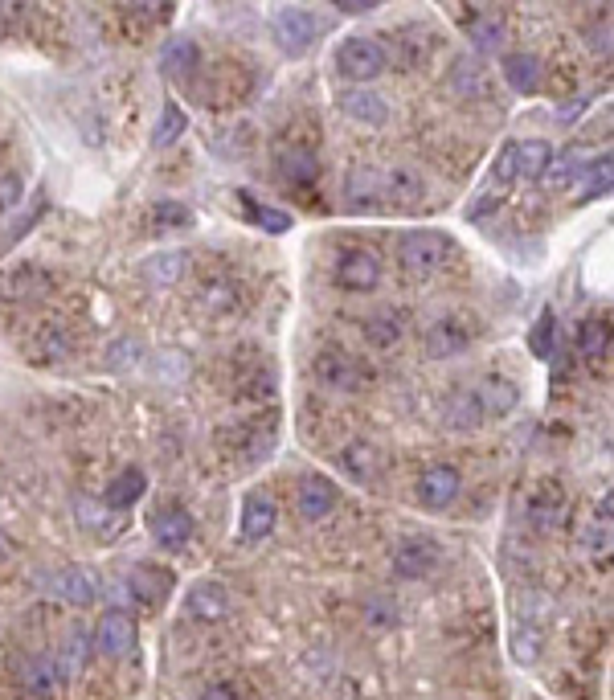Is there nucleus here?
<instances>
[{
    "label": "nucleus",
    "instance_id": "obj_10",
    "mask_svg": "<svg viewBox=\"0 0 614 700\" xmlns=\"http://www.w3.org/2000/svg\"><path fill=\"white\" fill-rule=\"evenodd\" d=\"M25 353L33 365H62L74 357V336L62 324H37L33 336L25 340Z\"/></svg>",
    "mask_w": 614,
    "mask_h": 700
},
{
    "label": "nucleus",
    "instance_id": "obj_31",
    "mask_svg": "<svg viewBox=\"0 0 614 700\" xmlns=\"http://www.w3.org/2000/svg\"><path fill=\"white\" fill-rule=\"evenodd\" d=\"M447 426L455 430H479L484 426V406H479L475 389H455L447 402Z\"/></svg>",
    "mask_w": 614,
    "mask_h": 700
},
{
    "label": "nucleus",
    "instance_id": "obj_37",
    "mask_svg": "<svg viewBox=\"0 0 614 700\" xmlns=\"http://www.w3.org/2000/svg\"><path fill=\"white\" fill-rule=\"evenodd\" d=\"M54 287V279L46 275V271H41V267H21L13 279H9V295L13 299H37V295H46Z\"/></svg>",
    "mask_w": 614,
    "mask_h": 700
},
{
    "label": "nucleus",
    "instance_id": "obj_27",
    "mask_svg": "<svg viewBox=\"0 0 614 700\" xmlns=\"http://www.w3.org/2000/svg\"><path fill=\"white\" fill-rule=\"evenodd\" d=\"M238 299H242V287H238L234 279H226V275H213V279L201 283V308L213 312V316L234 312Z\"/></svg>",
    "mask_w": 614,
    "mask_h": 700
},
{
    "label": "nucleus",
    "instance_id": "obj_14",
    "mask_svg": "<svg viewBox=\"0 0 614 700\" xmlns=\"http://www.w3.org/2000/svg\"><path fill=\"white\" fill-rule=\"evenodd\" d=\"M185 615L197 623H222L230 615V594L217 582H197L185 598Z\"/></svg>",
    "mask_w": 614,
    "mask_h": 700
},
{
    "label": "nucleus",
    "instance_id": "obj_42",
    "mask_svg": "<svg viewBox=\"0 0 614 700\" xmlns=\"http://www.w3.org/2000/svg\"><path fill=\"white\" fill-rule=\"evenodd\" d=\"M398 606H393L385 594H373L369 602H365V623L369 627H377V631H389V627H398Z\"/></svg>",
    "mask_w": 614,
    "mask_h": 700
},
{
    "label": "nucleus",
    "instance_id": "obj_23",
    "mask_svg": "<svg viewBox=\"0 0 614 700\" xmlns=\"http://www.w3.org/2000/svg\"><path fill=\"white\" fill-rule=\"evenodd\" d=\"M361 332H365V340L373 348H393V344H402V336H406V316L398 308H381V312H373L365 320Z\"/></svg>",
    "mask_w": 614,
    "mask_h": 700
},
{
    "label": "nucleus",
    "instance_id": "obj_12",
    "mask_svg": "<svg viewBox=\"0 0 614 700\" xmlns=\"http://www.w3.org/2000/svg\"><path fill=\"white\" fill-rule=\"evenodd\" d=\"M569 520V496L557 484H537L529 492V524L541 533H553Z\"/></svg>",
    "mask_w": 614,
    "mask_h": 700
},
{
    "label": "nucleus",
    "instance_id": "obj_41",
    "mask_svg": "<svg viewBox=\"0 0 614 700\" xmlns=\"http://www.w3.org/2000/svg\"><path fill=\"white\" fill-rule=\"evenodd\" d=\"M238 197H242V205L250 209V217H254L258 226H267L271 234H283V230H291V217H287L283 209H271V205H258V201H254L250 193H238Z\"/></svg>",
    "mask_w": 614,
    "mask_h": 700
},
{
    "label": "nucleus",
    "instance_id": "obj_25",
    "mask_svg": "<svg viewBox=\"0 0 614 700\" xmlns=\"http://www.w3.org/2000/svg\"><path fill=\"white\" fill-rule=\"evenodd\" d=\"M275 529V500L271 496H246V508H242V537L246 541H262L271 537Z\"/></svg>",
    "mask_w": 614,
    "mask_h": 700
},
{
    "label": "nucleus",
    "instance_id": "obj_22",
    "mask_svg": "<svg viewBox=\"0 0 614 700\" xmlns=\"http://www.w3.org/2000/svg\"><path fill=\"white\" fill-rule=\"evenodd\" d=\"M475 398H479V406H484V418H504V414L516 410L520 389L508 377H488L484 385L475 389Z\"/></svg>",
    "mask_w": 614,
    "mask_h": 700
},
{
    "label": "nucleus",
    "instance_id": "obj_11",
    "mask_svg": "<svg viewBox=\"0 0 614 700\" xmlns=\"http://www.w3.org/2000/svg\"><path fill=\"white\" fill-rule=\"evenodd\" d=\"M136 643H140V631H136V619L127 615V610H107V615L99 619V627H95V647L103 651V655H131L136 651Z\"/></svg>",
    "mask_w": 614,
    "mask_h": 700
},
{
    "label": "nucleus",
    "instance_id": "obj_3",
    "mask_svg": "<svg viewBox=\"0 0 614 700\" xmlns=\"http://www.w3.org/2000/svg\"><path fill=\"white\" fill-rule=\"evenodd\" d=\"M332 66L340 78L348 82H373L377 74L389 70V58H385V41H373V37H344L336 54H332Z\"/></svg>",
    "mask_w": 614,
    "mask_h": 700
},
{
    "label": "nucleus",
    "instance_id": "obj_43",
    "mask_svg": "<svg viewBox=\"0 0 614 700\" xmlns=\"http://www.w3.org/2000/svg\"><path fill=\"white\" fill-rule=\"evenodd\" d=\"M553 340H557V320H553V312H545V316L537 320L533 336H529L533 357H537V361H549V357H553Z\"/></svg>",
    "mask_w": 614,
    "mask_h": 700
},
{
    "label": "nucleus",
    "instance_id": "obj_29",
    "mask_svg": "<svg viewBox=\"0 0 614 700\" xmlns=\"http://www.w3.org/2000/svg\"><path fill=\"white\" fill-rule=\"evenodd\" d=\"M164 66H168V74H177V78H193L201 70V46L193 37H172L164 46Z\"/></svg>",
    "mask_w": 614,
    "mask_h": 700
},
{
    "label": "nucleus",
    "instance_id": "obj_36",
    "mask_svg": "<svg viewBox=\"0 0 614 700\" xmlns=\"http://www.w3.org/2000/svg\"><path fill=\"white\" fill-rule=\"evenodd\" d=\"M582 168H590V164H582V152H569V156H561V160H549V168L541 172V181H545V189H565V185H574L578 177H582Z\"/></svg>",
    "mask_w": 614,
    "mask_h": 700
},
{
    "label": "nucleus",
    "instance_id": "obj_47",
    "mask_svg": "<svg viewBox=\"0 0 614 700\" xmlns=\"http://www.w3.org/2000/svg\"><path fill=\"white\" fill-rule=\"evenodd\" d=\"M512 647H516V660H520V664H533V660H537V651H541V635H533V639H529V631L520 627Z\"/></svg>",
    "mask_w": 614,
    "mask_h": 700
},
{
    "label": "nucleus",
    "instance_id": "obj_7",
    "mask_svg": "<svg viewBox=\"0 0 614 700\" xmlns=\"http://www.w3.org/2000/svg\"><path fill=\"white\" fill-rule=\"evenodd\" d=\"M438 565H443V545H438L434 537H406L398 549H393V570H398L406 582L430 578Z\"/></svg>",
    "mask_w": 614,
    "mask_h": 700
},
{
    "label": "nucleus",
    "instance_id": "obj_24",
    "mask_svg": "<svg viewBox=\"0 0 614 700\" xmlns=\"http://www.w3.org/2000/svg\"><path fill=\"white\" fill-rule=\"evenodd\" d=\"M344 197H348V205H357V209L377 205L381 201V168L357 164L353 172H348V181H344Z\"/></svg>",
    "mask_w": 614,
    "mask_h": 700
},
{
    "label": "nucleus",
    "instance_id": "obj_44",
    "mask_svg": "<svg viewBox=\"0 0 614 700\" xmlns=\"http://www.w3.org/2000/svg\"><path fill=\"white\" fill-rule=\"evenodd\" d=\"M193 222V209L189 205H177V201H164L152 209V226L156 230H168V226H189Z\"/></svg>",
    "mask_w": 614,
    "mask_h": 700
},
{
    "label": "nucleus",
    "instance_id": "obj_16",
    "mask_svg": "<svg viewBox=\"0 0 614 700\" xmlns=\"http://www.w3.org/2000/svg\"><path fill=\"white\" fill-rule=\"evenodd\" d=\"M152 537H156V545L168 549V553L185 549L189 537H193V516H189L185 508H164V512H156V516H152Z\"/></svg>",
    "mask_w": 614,
    "mask_h": 700
},
{
    "label": "nucleus",
    "instance_id": "obj_19",
    "mask_svg": "<svg viewBox=\"0 0 614 700\" xmlns=\"http://www.w3.org/2000/svg\"><path fill=\"white\" fill-rule=\"evenodd\" d=\"M336 99H340V111L353 123H365V127H385L389 123V107L373 91H340Z\"/></svg>",
    "mask_w": 614,
    "mask_h": 700
},
{
    "label": "nucleus",
    "instance_id": "obj_53",
    "mask_svg": "<svg viewBox=\"0 0 614 700\" xmlns=\"http://www.w3.org/2000/svg\"><path fill=\"white\" fill-rule=\"evenodd\" d=\"M0 549H5V537H0Z\"/></svg>",
    "mask_w": 614,
    "mask_h": 700
},
{
    "label": "nucleus",
    "instance_id": "obj_28",
    "mask_svg": "<svg viewBox=\"0 0 614 700\" xmlns=\"http://www.w3.org/2000/svg\"><path fill=\"white\" fill-rule=\"evenodd\" d=\"M340 471L353 479V484H369V479L377 475V451L369 443H348L340 455H336Z\"/></svg>",
    "mask_w": 614,
    "mask_h": 700
},
{
    "label": "nucleus",
    "instance_id": "obj_39",
    "mask_svg": "<svg viewBox=\"0 0 614 700\" xmlns=\"http://www.w3.org/2000/svg\"><path fill=\"white\" fill-rule=\"evenodd\" d=\"M148 279L152 283H160V287H168V283H177L181 275H185V254L181 250H172V254H156V258H148Z\"/></svg>",
    "mask_w": 614,
    "mask_h": 700
},
{
    "label": "nucleus",
    "instance_id": "obj_13",
    "mask_svg": "<svg viewBox=\"0 0 614 700\" xmlns=\"http://www.w3.org/2000/svg\"><path fill=\"white\" fill-rule=\"evenodd\" d=\"M471 348V328L463 320H434L426 328V357L430 361H451Z\"/></svg>",
    "mask_w": 614,
    "mask_h": 700
},
{
    "label": "nucleus",
    "instance_id": "obj_26",
    "mask_svg": "<svg viewBox=\"0 0 614 700\" xmlns=\"http://www.w3.org/2000/svg\"><path fill=\"white\" fill-rule=\"evenodd\" d=\"M144 488H148V479H144V471L140 467H127V471H119L111 484H107V496H103V504L107 508H115V512H123V508H131L140 496H144Z\"/></svg>",
    "mask_w": 614,
    "mask_h": 700
},
{
    "label": "nucleus",
    "instance_id": "obj_15",
    "mask_svg": "<svg viewBox=\"0 0 614 700\" xmlns=\"http://www.w3.org/2000/svg\"><path fill=\"white\" fill-rule=\"evenodd\" d=\"M127 594H131V602H140L144 610H152V606H160L164 598H168V590H172V574L168 570H156V565H140V570H131L127 574Z\"/></svg>",
    "mask_w": 614,
    "mask_h": 700
},
{
    "label": "nucleus",
    "instance_id": "obj_52",
    "mask_svg": "<svg viewBox=\"0 0 614 700\" xmlns=\"http://www.w3.org/2000/svg\"><path fill=\"white\" fill-rule=\"evenodd\" d=\"M242 688H234V684H209L205 688V696H238Z\"/></svg>",
    "mask_w": 614,
    "mask_h": 700
},
{
    "label": "nucleus",
    "instance_id": "obj_46",
    "mask_svg": "<svg viewBox=\"0 0 614 700\" xmlns=\"http://www.w3.org/2000/svg\"><path fill=\"white\" fill-rule=\"evenodd\" d=\"M21 201V177L17 172H0V213Z\"/></svg>",
    "mask_w": 614,
    "mask_h": 700
},
{
    "label": "nucleus",
    "instance_id": "obj_30",
    "mask_svg": "<svg viewBox=\"0 0 614 700\" xmlns=\"http://www.w3.org/2000/svg\"><path fill=\"white\" fill-rule=\"evenodd\" d=\"M422 181L410 168H381V201H422Z\"/></svg>",
    "mask_w": 614,
    "mask_h": 700
},
{
    "label": "nucleus",
    "instance_id": "obj_1",
    "mask_svg": "<svg viewBox=\"0 0 614 700\" xmlns=\"http://www.w3.org/2000/svg\"><path fill=\"white\" fill-rule=\"evenodd\" d=\"M275 443H279L275 418H250V422H238V426H230V430L217 434V447L226 451V459H234V463H242V467L262 463V459L275 451Z\"/></svg>",
    "mask_w": 614,
    "mask_h": 700
},
{
    "label": "nucleus",
    "instance_id": "obj_51",
    "mask_svg": "<svg viewBox=\"0 0 614 700\" xmlns=\"http://www.w3.org/2000/svg\"><path fill=\"white\" fill-rule=\"evenodd\" d=\"M606 189H610V160H602V172L586 185V197H602Z\"/></svg>",
    "mask_w": 614,
    "mask_h": 700
},
{
    "label": "nucleus",
    "instance_id": "obj_45",
    "mask_svg": "<svg viewBox=\"0 0 614 700\" xmlns=\"http://www.w3.org/2000/svg\"><path fill=\"white\" fill-rule=\"evenodd\" d=\"M181 131H185V111L168 103V107H164V115H160V131H156V144H160V148H168L172 140L181 136Z\"/></svg>",
    "mask_w": 614,
    "mask_h": 700
},
{
    "label": "nucleus",
    "instance_id": "obj_38",
    "mask_svg": "<svg viewBox=\"0 0 614 700\" xmlns=\"http://www.w3.org/2000/svg\"><path fill=\"white\" fill-rule=\"evenodd\" d=\"M578 348H582V357H590V361L606 357V348H610V324H606V320H586L582 332H578Z\"/></svg>",
    "mask_w": 614,
    "mask_h": 700
},
{
    "label": "nucleus",
    "instance_id": "obj_40",
    "mask_svg": "<svg viewBox=\"0 0 614 700\" xmlns=\"http://www.w3.org/2000/svg\"><path fill=\"white\" fill-rule=\"evenodd\" d=\"M74 512L82 516L86 529H95L99 537H115V533H119V520L107 512V504L99 508V504H91V500H78V504H74Z\"/></svg>",
    "mask_w": 614,
    "mask_h": 700
},
{
    "label": "nucleus",
    "instance_id": "obj_8",
    "mask_svg": "<svg viewBox=\"0 0 614 700\" xmlns=\"http://www.w3.org/2000/svg\"><path fill=\"white\" fill-rule=\"evenodd\" d=\"M320 29H324V21L316 13H307V9H283L275 17V41L283 46V54H291V58L312 50Z\"/></svg>",
    "mask_w": 614,
    "mask_h": 700
},
{
    "label": "nucleus",
    "instance_id": "obj_4",
    "mask_svg": "<svg viewBox=\"0 0 614 700\" xmlns=\"http://www.w3.org/2000/svg\"><path fill=\"white\" fill-rule=\"evenodd\" d=\"M438 46H443L438 29H430V25H406V29H393L389 46H385V58L393 66H402V70H422L438 54Z\"/></svg>",
    "mask_w": 614,
    "mask_h": 700
},
{
    "label": "nucleus",
    "instance_id": "obj_20",
    "mask_svg": "<svg viewBox=\"0 0 614 700\" xmlns=\"http://www.w3.org/2000/svg\"><path fill=\"white\" fill-rule=\"evenodd\" d=\"M336 508V484L324 475H307L299 488V516L303 520H324Z\"/></svg>",
    "mask_w": 614,
    "mask_h": 700
},
{
    "label": "nucleus",
    "instance_id": "obj_32",
    "mask_svg": "<svg viewBox=\"0 0 614 700\" xmlns=\"http://www.w3.org/2000/svg\"><path fill=\"white\" fill-rule=\"evenodd\" d=\"M279 172H283L291 185H312V181L320 177L316 152H312V148H283V152H279Z\"/></svg>",
    "mask_w": 614,
    "mask_h": 700
},
{
    "label": "nucleus",
    "instance_id": "obj_2",
    "mask_svg": "<svg viewBox=\"0 0 614 700\" xmlns=\"http://www.w3.org/2000/svg\"><path fill=\"white\" fill-rule=\"evenodd\" d=\"M451 258H455V242H451L447 234H434V230H410V234H402V242H398L402 271H410V275H418V279L438 275Z\"/></svg>",
    "mask_w": 614,
    "mask_h": 700
},
{
    "label": "nucleus",
    "instance_id": "obj_6",
    "mask_svg": "<svg viewBox=\"0 0 614 700\" xmlns=\"http://www.w3.org/2000/svg\"><path fill=\"white\" fill-rule=\"evenodd\" d=\"M312 369H316V381H320L324 389H336V393H357V389L369 385V377H373L357 357L340 353V348H324Z\"/></svg>",
    "mask_w": 614,
    "mask_h": 700
},
{
    "label": "nucleus",
    "instance_id": "obj_33",
    "mask_svg": "<svg viewBox=\"0 0 614 700\" xmlns=\"http://www.w3.org/2000/svg\"><path fill=\"white\" fill-rule=\"evenodd\" d=\"M504 78H508L512 91L533 95L537 86H541V66H537V58H529V54H508V58H504Z\"/></svg>",
    "mask_w": 614,
    "mask_h": 700
},
{
    "label": "nucleus",
    "instance_id": "obj_9",
    "mask_svg": "<svg viewBox=\"0 0 614 700\" xmlns=\"http://www.w3.org/2000/svg\"><path fill=\"white\" fill-rule=\"evenodd\" d=\"M414 492H418V504H422L426 512H443V508H451V504L459 500L463 479H459L455 467L434 463V467L422 471V479H418V488H414Z\"/></svg>",
    "mask_w": 614,
    "mask_h": 700
},
{
    "label": "nucleus",
    "instance_id": "obj_5",
    "mask_svg": "<svg viewBox=\"0 0 614 700\" xmlns=\"http://www.w3.org/2000/svg\"><path fill=\"white\" fill-rule=\"evenodd\" d=\"M332 283H336L340 291H353V295L373 291V287L381 283V258H377L373 250H365V246L340 250L336 262H332Z\"/></svg>",
    "mask_w": 614,
    "mask_h": 700
},
{
    "label": "nucleus",
    "instance_id": "obj_18",
    "mask_svg": "<svg viewBox=\"0 0 614 700\" xmlns=\"http://www.w3.org/2000/svg\"><path fill=\"white\" fill-rule=\"evenodd\" d=\"M54 590H58V598H66L70 606H91V602H99V590H103V582L86 570V565H70V570H62L58 578H54Z\"/></svg>",
    "mask_w": 614,
    "mask_h": 700
},
{
    "label": "nucleus",
    "instance_id": "obj_34",
    "mask_svg": "<svg viewBox=\"0 0 614 700\" xmlns=\"http://www.w3.org/2000/svg\"><path fill=\"white\" fill-rule=\"evenodd\" d=\"M553 160V148L545 140H529V144H516V177L524 181H541V172L549 168Z\"/></svg>",
    "mask_w": 614,
    "mask_h": 700
},
{
    "label": "nucleus",
    "instance_id": "obj_49",
    "mask_svg": "<svg viewBox=\"0 0 614 700\" xmlns=\"http://www.w3.org/2000/svg\"><path fill=\"white\" fill-rule=\"evenodd\" d=\"M500 37H504V25H496V21H475V41H479L484 50L500 46Z\"/></svg>",
    "mask_w": 614,
    "mask_h": 700
},
{
    "label": "nucleus",
    "instance_id": "obj_17",
    "mask_svg": "<svg viewBox=\"0 0 614 700\" xmlns=\"http://www.w3.org/2000/svg\"><path fill=\"white\" fill-rule=\"evenodd\" d=\"M451 91L459 99H479V103L492 99V74H488V66L475 62V58H459L451 66Z\"/></svg>",
    "mask_w": 614,
    "mask_h": 700
},
{
    "label": "nucleus",
    "instance_id": "obj_35",
    "mask_svg": "<svg viewBox=\"0 0 614 700\" xmlns=\"http://www.w3.org/2000/svg\"><path fill=\"white\" fill-rule=\"evenodd\" d=\"M123 9L136 29H160L172 17V0H127Z\"/></svg>",
    "mask_w": 614,
    "mask_h": 700
},
{
    "label": "nucleus",
    "instance_id": "obj_21",
    "mask_svg": "<svg viewBox=\"0 0 614 700\" xmlns=\"http://www.w3.org/2000/svg\"><path fill=\"white\" fill-rule=\"evenodd\" d=\"M21 692L25 696H50V692H58V680H62V672L54 668V660L50 655H29V660L21 664Z\"/></svg>",
    "mask_w": 614,
    "mask_h": 700
},
{
    "label": "nucleus",
    "instance_id": "obj_48",
    "mask_svg": "<svg viewBox=\"0 0 614 700\" xmlns=\"http://www.w3.org/2000/svg\"><path fill=\"white\" fill-rule=\"evenodd\" d=\"M496 181L500 185H508V181H516V144H504V152L496 156Z\"/></svg>",
    "mask_w": 614,
    "mask_h": 700
},
{
    "label": "nucleus",
    "instance_id": "obj_50",
    "mask_svg": "<svg viewBox=\"0 0 614 700\" xmlns=\"http://www.w3.org/2000/svg\"><path fill=\"white\" fill-rule=\"evenodd\" d=\"M332 5H336L340 13H348V17H357V13H369V9H377L381 0H332Z\"/></svg>",
    "mask_w": 614,
    "mask_h": 700
}]
</instances>
